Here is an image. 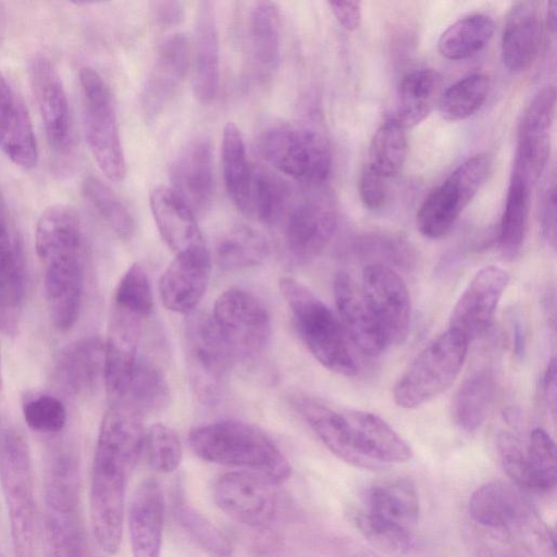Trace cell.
Instances as JSON below:
<instances>
[{
	"label": "cell",
	"instance_id": "1",
	"mask_svg": "<svg viewBox=\"0 0 557 557\" xmlns=\"http://www.w3.org/2000/svg\"><path fill=\"white\" fill-rule=\"evenodd\" d=\"M35 247L51 322L66 332L78 320L86 281L88 237L78 212L67 205L48 207L36 225Z\"/></svg>",
	"mask_w": 557,
	"mask_h": 557
},
{
	"label": "cell",
	"instance_id": "2",
	"mask_svg": "<svg viewBox=\"0 0 557 557\" xmlns=\"http://www.w3.org/2000/svg\"><path fill=\"white\" fill-rule=\"evenodd\" d=\"M141 417L113 401L100 424L90 480V520L103 528L124 520L125 492L144 449Z\"/></svg>",
	"mask_w": 557,
	"mask_h": 557
},
{
	"label": "cell",
	"instance_id": "3",
	"mask_svg": "<svg viewBox=\"0 0 557 557\" xmlns=\"http://www.w3.org/2000/svg\"><path fill=\"white\" fill-rule=\"evenodd\" d=\"M189 446L200 459L256 471L274 484L286 481L292 467L273 441L258 428L221 420L190 430Z\"/></svg>",
	"mask_w": 557,
	"mask_h": 557
},
{
	"label": "cell",
	"instance_id": "4",
	"mask_svg": "<svg viewBox=\"0 0 557 557\" xmlns=\"http://www.w3.org/2000/svg\"><path fill=\"white\" fill-rule=\"evenodd\" d=\"M469 513L479 525L515 540L532 557H556L555 536L524 492L512 483L492 481L476 488Z\"/></svg>",
	"mask_w": 557,
	"mask_h": 557
},
{
	"label": "cell",
	"instance_id": "5",
	"mask_svg": "<svg viewBox=\"0 0 557 557\" xmlns=\"http://www.w3.org/2000/svg\"><path fill=\"white\" fill-rule=\"evenodd\" d=\"M44 545L46 557H86L81 516L79 463L74 451L59 449L45 476Z\"/></svg>",
	"mask_w": 557,
	"mask_h": 557
},
{
	"label": "cell",
	"instance_id": "6",
	"mask_svg": "<svg viewBox=\"0 0 557 557\" xmlns=\"http://www.w3.org/2000/svg\"><path fill=\"white\" fill-rule=\"evenodd\" d=\"M278 285L301 339L312 356L327 370L354 376L358 364L339 318L301 282L284 276Z\"/></svg>",
	"mask_w": 557,
	"mask_h": 557
},
{
	"label": "cell",
	"instance_id": "7",
	"mask_svg": "<svg viewBox=\"0 0 557 557\" xmlns=\"http://www.w3.org/2000/svg\"><path fill=\"white\" fill-rule=\"evenodd\" d=\"M420 500L408 480H395L369 487L355 512L359 531L379 548L405 553L413 543Z\"/></svg>",
	"mask_w": 557,
	"mask_h": 557
},
{
	"label": "cell",
	"instance_id": "8",
	"mask_svg": "<svg viewBox=\"0 0 557 557\" xmlns=\"http://www.w3.org/2000/svg\"><path fill=\"white\" fill-rule=\"evenodd\" d=\"M0 478L15 557H34L36 504L30 453L20 432L9 430L0 445Z\"/></svg>",
	"mask_w": 557,
	"mask_h": 557
},
{
	"label": "cell",
	"instance_id": "9",
	"mask_svg": "<svg viewBox=\"0 0 557 557\" xmlns=\"http://www.w3.org/2000/svg\"><path fill=\"white\" fill-rule=\"evenodd\" d=\"M468 346L469 342L451 330L430 342L397 380L395 404L413 409L445 392L459 375Z\"/></svg>",
	"mask_w": 557,
	"mask_h": 557
},
{
	"label": "cell",
	"instance_id": "10",
	"mask_svg": "<svg viewBox=\"0 0 557 557\" xmlns=\"http://www.w3.org/2000/svg\"><path fill=\"white\" fill-rule=\"evenodd\" d=\"M188 381L198 400L213 405L221 398L235 355L211 314L193 311L184 326Z\"/></svg>",
	"mask_w": 557,
	"mask_h": 557
},
{
	"label": "cell",
	"instance_id": "11",
	"mask_svg": "<svg viewBox=\"0 0 557 557\" xmlns=\"http://www.w3.org/2000/svg\"><path fill=\"white\" fill-rule=\"evenodd\" d=\"M265 160L281 173L318 188L332 170V152L326 138L309 126L275 124L260 139Z\"/></svg>",
	"mask_w": 557,
	"mask_h": 557
},
{
	"label": "cell",
	"instance_id": "12",
	"mask_svg": "<svg viewBox=\"0 0 557 557\" xmlns=\"http://www.w3.org/2000/svg\"><path fill=\"white\" fill-rule=\"evenodd\" d=\"M79 86L88 148L100 171L110 181L121 182L126 174V163L111 90L89 66L81 69Z\"/></svg>",
	"mask_w": 557,
	"mask_h": 557
},
{
	"label": "cell",
	"instance_id": "13",
	"mask_svg": "<svg viewBox=\"0 0 557 557\" xmlns=\"http://www.w3.org/2000/svg\"><path fill=\"white\" fill-rule=\"evenodd\" d=\"M490 168L486 154H474L431 190L417 212L420 233L431 239L445 236L484 184Z\"/></svg>",
	"mask_w": 557,
	"mask_h": 557
},
{
	"label": "cell",
	"instance_id": "14",
	"mask_svg": "<svg viewBox=\"0 0 557 557\" xmlns=\"http://www.w3.org/2000/svg\"><path fill=\"white\" fill-rule=\"evenodd\" d=\"M235 357L261 352L271 336V319L264 304L253 293L231 287L215 300L211 314Z\"/></svg>",
	"mask_w": 557,
	"mask_h": 557
},
{
	"label": "cell",
	"instance_id": "15",
	"mask_svg": "<svg viewBox=\"0 0 557 557\" xmlns=\"http://www.w3.org/2000/svg\"><path fill=\"white\" fill-rule=\"evenodd\" d=\"M342 413L350 454L349 465L377 470L412 458L408 443L375 413L356 409H342Z\"/></svg>",
	"mask_w": 557,
	"mask_h": 557
},
{
	"label": "cell",
	"instance_id": "16",
	"mask_svg": "<svg viewBox=\"0 0 557 557\" xmlns=\"http://www.w3.org/2000/svg\"><path fill=\"white\" fill-rule=\"evenodd\" d=\"M555 114L556 89L553 85H546L534 95L519 123L512 173L531 187L545 170L549 158Z\"/></svg>",
	"mask_w": 557,
	"mask_h": 557
},
{
	"label": "cell",
	"instance_id": "17",
	"mask_svg": "<svg viewBox=\"0 0 557 557\" xmlns=\"http://www.w3.org/2000/svg\"><path fill=\"white\" fill-rule=\"evenodd\" d=\"M360 286L386 345L403 344L411 322V302L403 278L393 268L371 263L363 269Z\"/></svg>",
	"mask_w": 557,
	"mask_h": 557
},
{
	"label": "cell",
	"instance_id": "18",
	"mask_svg": "<svg viewBox=\"0 0 557 557\" xmlns=\"http://www.w3.org/2000/svg\"><path fill=\"white\" fill-rule=\"evenodd\" d=\"M337 211L329 193L320 190L305 198L286 214L284 239L289 257L306 263L318 257L332 239Z\"/></svg>",
	"mask_w": 557,
	"mask_h": 557
},
{
	"label": "cell",
	"instance_id": "19",
	"mask_svg": "<svg viewBox=\"0 0 557 557\" xmlns=\"http://www.w3.org/2000/svg\"><path fill=\"white\" fill-rule=\"evenodd\" d=\"M274 483L264 476L233 471L221 475L213 488L216 506L239 523L261 528L270 524L277 509Z\"/></svg>",
	"mask_w": 557,
	"mask_h": 557
},
{
	"label": "cell",
	"instance_id": "20",
	"mask_svg": "<svg viewBox=\"0 0 557 557\" xmlns=\"http://www.w3.org/2000/svg\"><path fill=\"white\" fill-rule=\"evenodd\" d=\"M509 284V274L496 265L478 271L449 315V327L469 343L484 335Z\"/></svg>",
	"mask_w": 557,
	"mask_h": 557
},
{
	"label": "cell",
	"instance_id": "21",
	"mask_svg": "<svg viewBox=\"0 0 557 557\" xmlns=\"http://www.w3.org/2000/svg\"><path fill=\"white\" fill-rule=\"evenodd\" d=\"M26 289L23 240L0 188V327L8 333L18 324Z\"/></svg>",
	"mask_w": 557,
	"mask_h": 557
},
{
	"label": "cell",
	"instance_id": "22",
	"mask_svg": "<svg viewBox=\"0 0 557 557\" xmlns=\"http://www.w3.org/2000/svg\"><path fill=\"white\" fill-rule=\"evenodd\" d=\"M28 73L48 144L54 152L67 154L73 146V133L69 99L60 75L41 54L32 58Z\"/></svg>",
	"mask_w": 557,
	"mask_h": 557
},
{
	"label": "cell",
	"instance_id": "23",
	"mask_svg": "<svg viewBox=\"0 0 557 557\" xmlns=\"http://www.w3.org/2000/svg\"><path fill=\"white\" fill-rule=\"evenodd\" d=\"M143 319L111 306L104 341V385L111 401L122 399L139 356Z\"/></svg>",
	"mask_w": 557,
	"mask_h": 557
},
{
	"label": "cell",
	"instance_id": "24",
	"mask_svg": "<svg viewBox=\"0 0 557 557\" xmlns=\"http://www.w3.org/2000/svg\"><path fill=\"white\" fill-rule=\"evenodd\" d=\"M211 258L206 246L175 255L159 281L163 306L189 314L196 310L209 284Z\"/></svg>",
	"mask_w": 557,
	"mask_h": 557
},
{
	"label": "cell",
	"instance_id": "25",
	"mask_svg": "<svg viewBox=\"0 0 557 557\" xmlns=\"http://www.w3.org/2000/svg\"><path fill=\"white\" fill-rule=\"evenodd\" d=\"M190 51L188 38L181 33L161 44L140 95L141 111L147 120L156 119L174 98L187 73Z\"/></svg>",
	"mask_w": 557,
	"mask_h": 557
},
{
	"label": "cell",
	"instance_id": "26",
	"mask_svg": "<svg viewBox=\"0 0 557 557\" xmlns=\"http://www.w3.org/2000/svg\"><path fill=\"white\" fill-rule=\"evenodd\" d=\"M170 177L173 191L194 213H203L212 205L215 182L212 149L207 138L191 140L174 160Z\"/></svg>",
	"mask_w": 557,
	"mask_h": 557
},
{
	"label": "cell",
	"instance_id": "27",
	"mask_svg": "<svg viewBox=\"0 0 557 557\" xmlns=\"http://www.w3.org/2000/svg\"><path fill=\"white\" fill-rule=\"evenodd\" d=\"M339 321L351 343L368 356H377L386 347L383 333L360 285L346 272L333 283Z\"/></svg>",
	"mask_w": 557,
	"mask_h": 557
},
{
	"label": "cell",
	"instance_id": "28",
	"mask_svg": "<svg viewBox=\"0 0 557 557\" xmlns=\"http://www.w3.org/2000/svg\"><path fill=\"white\" fill-rule=\"evenodd\" d=\"M0 149L16 166L30 170L38 162V146L28 109L0 72Z\"/></svg>",
	"mask_w": 557,
	"mask_h": 557
},
{
	"label": "cell",
	"instance_id": "29",
	"mask_svg": "<svg viewBox=\"0 0 557 557\" xmlns=\"http://www.w3.org/2000/svg\"><path fill=\"white\" fill-rule=\"evenodd\" d=\"M164 497L154 478L143 480L128 507L127 525L133 557H160Z\"/></svg>",
	"mask_w": 557,
	"mask_h": 557
},
{
	"label": "cell",
	"instance_id": "30",
	"mask_svg": "<svg viewBox=\"0 0 557 557\" xmlns=\"http://www.w3.org/2000/svg\"><path fill=\"white\" fill-rule=\"evenodd\" d=\"M193 88L199 102H212L220 86V41L214 4L198 5L193 48Z\"/></svg>",
	"mask_w": 557,
	"mask_h": 557
},
{
	"label": "cell",
	"instance_id": "31",
	"mask_svg": "<svg viewBox=\"0 0 557 557\" xmlns=\"http://www.w3.org/2000/svg\"><path fill=\"white\" fill-rule=\"evenodd\" d=\"M543 34L539 3L519 1L507 12L502 33V57L512 72L529 69L536 59Z\"/></svg>",
	"mask_w": 557,
	"mask_h": 557
},
{
	"label": "cell",
	"instance_id": "32",
	"mask_svg": "<svg viewBox=\"0 0 557 557\" xmlns=\"http://www.w3.org/2000/svg\"><path fill=\"white\" fill-rule=\"evenodd\" d=\"M149 202L159 233L175 255L206 246L195 213L172 188H153Z\"/></svg>",
	"mask_w": 557,
	"mask_h": 557
},
{
	"label": "cell",
	"instance_id": "33",
	"mask_svg": "<svg viewBox=\"0 0 557 557\" xmlns=\"http://www.w3.org/2000/svg\"><path fill=\"white\" fill-rule=\"evenodd\" d=\"M104 377V342L87 337L70 345L54 368L57 383L73 395L87 394Z\"/></svg>",
	"mask_w": 557,
	"mask_h": 557
},
{
	"label": "cell",
	"instance_id": "34",
	"mask_svg": "<svg viewBox=\"0 0 557 557\" xmlns=\"http://www.w3.org/2000/svg\"><path fill=\"white\" fill-rule=\"evenodd\" d=\"M249 45L256 72L270 77L281 57V12L275 2L258 1L249 15Z\"/></svg>",
	"mask_w": 557,
	"mask_h": 557
},
{
	"label": "cell",
	"instance_id": "35",
	"mask_svg": "<svg viewBox=\"0 0 557 557\" xmlns=\"http://www.w3.org/2000/svg\"><path fill=\"white\" fill-rule=\"evenodd\" d=\"M443 77L432 69L407 74L400 82L395 114L391 117L405 129L423 121L438 102Z\"/></svg>",
	"mask_w": 557,
	"mask_h": 557
},
{
	"label": "cell",
	"instance_id": "36",
	"mask_svg": "<svg viewBox=\"0 0 557 557\" xmlns=\"http://www.w3.org/2000/svg\"><path fill=\"white\" fill-rule=\"evenodd\" d=\"M496 377L492 369L473 372L460 385L451 404L455 423L465 432H475L485 421L496 396Z\"/></svg>",
	"mask_w": 557,
	"mask_h": 557
},
{
	"label": "cell",
	"instance_id": "37",
	"mask_svg": "<svg viewBox=\"0 0 557 557\" xmlns=\"http://www.w3.org/2000/svg\"><path fill=\"white\" fill-rule=\"evenodd\" d=\"M222 166L226 191L234 206L244 214L250 215V166L244 138L234 123H227L222 136Z\"/></svg>",
	"mask_w": 557,
	"mask_h": 557
},
{
	"label": "cell",
	"instance_id": "38",
	"mask_svg": "<svg viewBox=\"0 0 557 557\" xmlns=\"http://www.w3.org/2000/svg\"><path fill=\"white\" fill-rule=\"evenodd\" d=\"M170 386L162 368L146 356H138L132 380L122 401L140 417L162 410L170 401Z\"/></svg>",
	"mask_w": 557,
	"mask_h": 557
},
{
	"label": "cell",
	"instance_id": "39",
	"mask_svg": "<svg viewBox=\"0 0 557 557\" xmlns=\"http://www.w3.org/2000/svg\"><path fill=\"white\" fill-rule=\"evenodd\" d=\"M530 189L531 186L511 173L498 233L499 250L507 260H513L519 256L525 240L530 212Z\"/></svg>",
	"mask_w": 557,
	"mask_h": 557
},
{
	"label": "cell",
	"instance_id": "40",
	"mask_svg": "<svg viewBox=\"0 0 557 557\" xmlns=\"http://www.w3.org/2000/svg\"><path fill=\"white\" fill-rule=\"evenodd\" d=\"M270 255L265 236L247 225H236L218 242L215 260L225 271H239L261 264Z\"/></svg>",
	"mask_w": 557,
	"mask_h": 557
},
{
	"label": "cell",
	"instance_id": "41",
	"mask_svg": "<svg viewBox=\"0 0 557 557\" xmlns=\"http://www.w3.org/2000/svg\"><path fill=\"white\" fill-rule=\"evenodd\" d=\"M494 20L486 14L463 16L449 25L441 35L440 53L454 61L465 60L480 52L492 39Z\"/></svg>",
	"mask_w": 557,
	"mask_h": 557
},
{
	"label": "cell",
	"instance_id": "42",
	"mask_svg": "<svg viewBox=\"0 0 557 557\" xmlns=\"http://www.w3.org/2000/svg\"><path fill=\"white\" fill-rule=\"evenodd\" d=\"M292 189L286 181L262 166H252L250 214L261 223L274 225L290 209Z\"/></svg>",
	"mask_w": 557,
	"mask_h": 557
},
{
	"label": "cell",
	"instance_id": "43",
	"mask_svg": "<svg viewBox=\"0 0 557 557\" xmlns=\"http://www.w3.org/2000/svg\"><path fill=\"white\" fill-rule=\"evenodd\" d=\"M85 200L98 216L122 239L136 232V221L120 197L100 178L87 176L82 184Z\"/></svg>",
	"mask_w": 557,
	"mask_h": 557
},
{
	"label": "cell",
	"instance_id": "44",
	"mask_svg": "<svg viewBox=\"0 0 557 557\" xmlns=\"http://www.w3.org/2000/svg\"><path fill=\"white\" fill-rule=\"evenodd\" d=\"M407 147L406 129L389 119L373 135L366 165L385 178L393 177L405 164Z\"/></svg>",
	"mask_w": 557,
	"mask_h": 557
},
{
	"label": "cell",
	"instance_id": "45",
	"mask_svg": "<svg viewBox=\"0 0 557 557\" xmlns=\"http://www.w3.org/2000/svg\"><path fill=\"white\" fill-rule=\"evenodd\" d=\"M488 89L490 79L486 74H470L442 92L437 102L438 111L445 120H465L483 106Z\"/></svg>",
	"mask_w": 557,
	"mask_h": 557
},
{
	"label": "cell",
	"instance_id": "46",
	"mask_svg": "<svg viewBox=\"0 0 557 557\" xmlns=\"http://www.w3.org/2000/svg\"><path fill=\"white\" fill-rule=\"evenodd\" d=\"M527 448L528 481L525 492L545 494L556 486V448L549 434L534 429Z\"/></svg>",
	"mask_w": 557,
	"mask_h": 557
},
{
	"label": "cell",
	"instance_id": "47",
	"mask_svg": "<svg viewBox=\"0 0 557 557\" xmlns=\"http://www.w3.org/2000/svg\"><path fill=\"white\" fill-rule=\"evenodd\" d=\"M175 516L187 535L210 557H232L228 539L202 513L188 505H181Z\"/></svg>",
	"mask_w": 557,
	"mask_h": 557
},
{
	"label": "cell",
	"instance_id": "48",
	"mask_svg": "<svg viewBox=\"0 0 557 557\" xmlns=\"http://www.w3.org/2000/svg\"><path fill=\"white\" fill-rule=\"evenodd\" d=\"M112 305L139 318L147 319L153 311L151 285L145 269L132 264L120 278Z\"/></svg>",
	"mask_w": 557,
	"mask_h": 557
},
{
	"label": "cell",
	"instance_id": "49",
	"mask_svg": "<svg viewBox=\"0 0 557 557\" xmlns=\"http://www.w3.org/2000/svg\"><path fill=\"white\" fill-rule=\"evenodd\" d=\"M355 253L367 264L379 263L389 268H410L413 253L407 243L389 235H367L355 245Z\"/></svg>",
	"mask_w": 557,
	"mask_h": 557
},
{
	"label": "cell",
	"instance_id": "50",
	"mask_svg": "<svg viewBox=\"0 0 557 557\" xmlns=\"http://www.w3.org/2000/svg\"><path fill=\"white\" fill-rule=\"evenodd\" d=\"M144 448L152 469L160 473L175 471L183 458V446L177 433L162 423L152 424L144 436Z\"/></svg>",
	"mask_w": 557,
	"mask_h": 557
},
{
	"label": "cell",
	"instance_id": "51",
	"mask_svg": "<svg viewBox=\"0 0 557 557\" xmlns=\"http://www.w3.org/2000/svg\"><path fill=\"white\" fill-rule=\"evenodd\" d=\"M26 424L40 433H58L66 423V409L55 396L42 394L23 405Z\"/></svg>",
	"mask_w": 557,
	"mask_h": 557
},
{
	"label": "cell",
	"instance_id": "52",
	"mask_svg": "<svg viewBox=\"0 0 557 557\" xmlns=\"http://www.w3.org/2000/svg\"><path fill=\"white\" fill-rule=\"evenodd\" d=\"M359 195L368 210H382L388 197L386 178L364 165L359 178Z\"/></svg>",
	"mask_w": 557,
	"mask_h": 557
},
{
	"label": "cell",
	"instance_id": "53",
	"mask_svg": "<svg viewBox=\"0 0 557 557\" xmlns=\"http://www.w3.org/2000/svg\"><path fill=\"white\" fill-rule=\"evenodd\" d=\"M556 194L555 185L552 183L546 187L541 205L542 232L547 242L555 246L556 238Z\"/></svg>",
	"mask_w": 557,
	"mask_h": 557
},
{
	"label": "cell",
	"instance_id": "54",
	"mask_svg": "<svg viewBox=\"0 0 557 557\" xmlns=\"http://www.w3.org/2000/svg\"><path fill=\"white\" fill-rule=\"evenodd\" d=\"M332 13L347 30H356L361 24V3L359 1H331Z\"/></svg>",
	"mask_w": 557,
	"mask_h": 557
},
{
	"label": "cell",
	"instance_id": "55",
	"mask_svg": "<svg viewBox=\"0 0 557 557\" xmlns=\"http://www.w3.org/2000/svg\"><path fill=\"white\" fill-rule=\"evenodd\" d=\"M152 14L158 24L171 27L180 25L184 21V4L180 1L152 2Z\"/></svg>",
	"mask_w": 557,
	"mask_h": 557
},
{
	"label": "cell",
	"instance_id": "56",
	"mask_svg": "<svg viewBox=\"0 0 557 557\" xmlns=\"http://www.w3.org/2000/svg\"><path fill=\"white\" fill-rule=\"evenodd\" d=\"M556 362L552 359L544 375V394L553 414L556 412Z\"/></svg>",
	"mask_w": 557,
	"mask_h": 557
},
{
	"label": "cell",
	"instance_id": "57",
	"mask_svg": "<svg viewBox=\"0 0 557 557\" xmlns=\"http://www.w3.org/2000/svg\"><path fill=\"white\" fill-rule=\"evenodd\" d=\"M524 332L520 321L515 322V350L518 356L524 352Z\"/></svg>",
	"mask_w": 557,
	"mask_h": 557
},
{
	"label": "cell",
	"instance_id": "58",
	"mask_svg": "<svg viewBox=\"0 0 557 557\" xmlns=\"http://www.w3.org/2000/svg\"><path fill=\"white\" fill-rule=\"evenodd\" d=\"M557 8V2L556 1H550L548 4H547V16H546V20H547V27L548 29L552 32V33H555L556 30V22H557V12H556V9Z\"/></svg>",
	"mask_w": 557,
	"mask_h": 557
},
{
	"label": "cell",
	"instance_id": "59",
	"mask_svg": "<svg viewBox=\"0 0 557 557\" xmlns=\"http://www.w3.org/2000/svg\"><path fill=\"white\" fill-rule=\"evenodd\" d=\"M487 557H520V556L511 554V553H507V552H496V553L493 552Z\"/></svg>",
	"mask_w": 557,
	"mask_h": 557
},
{
	"label": "cell",
	"instance_id": "60",
	"mask_svg": "<svg viewBox=\"0 0 557 557\" xmlns=\"http://www.w3.org/2000/svg\"><path fill=\"white\" fill-rule=\"evenodd\" d=\"M2 26H3V13H2V9L0 7V34H1Z\"/></svg>",
	"mask_w": 557,
	"mask_h": 557
},
{
	"label": "cell",
	"instance_id": "61",
	"mask_svg": "<svg viewBox=\"0 0 557 557\" xmlns=\"http://www.w3.org/2000/svg\"><path fill=\"white\" fill-rule=\"evenodd\" d=\"M2 375H1V358H0V386H1Z\"/></svg>",
	"mask_w": 557,
	"mask_h": 557
},
{
	"label": "cell",
	"instance_id": "62",
	"mask_svg": "<svg viewBox=\"0 0 557 557\" xmlns=\"http://www.w3.org/2000/svg\"><path fill=\"white\" fill-rule=\"evenodd\" d=\"M0 445H1V440H0Z\"/></svg>",
	"mask_w": 557,
	"mask_h": 557
}]
</instances>
